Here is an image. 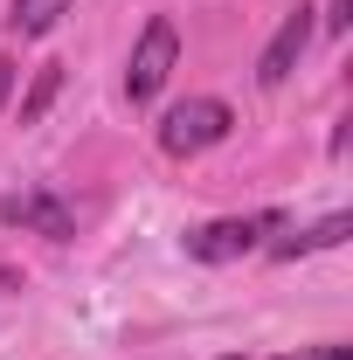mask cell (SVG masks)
<instances>
[{
    "mask_svg": "<svg viewBox=\"0 0 353 360\" xmlns=\"http://www.w3.org/2000/svg\"><path fill=\"white\" fill-rule=\"evenodd\" d=\"M174 63H180V28L167 14H153L146 35H139V49H132V70H125V97L132 104H153L167 90V77H174Z\"/></svg>",
    "mask_w": 353,
    "mask_h": 360,
    "instance_id": "cell-1",
    "label": "cell"
},
{
    "mask_svg": "<svg viewBox=\"0 0 353 360\" xmlns=\"http://www.w3.org/2000/svg\"><path fill=\"white\" fill-rule=\"evenodd\" d=\"M222 139H229V104H222V97H187V104H174V111L160 118V146H167L174 160H194V153H208Z\"/></svg>",
    "mask_w": 353,
    "mask_h": 360,
    "instance_id": "cell-2",
    "label": "cell"
},
{
    "mask_svg": "<svg viewBox=\"0 0 353 360\" xmlns=\"http://www.w3.org/2000/svg\"><path fill=\"white\" fill-rule=\"evenodd\" d=\"M277 215H222V222H201L187 229V257H201V264H229V257H250L257 243H264Z\"/></svg>",
    "mask_w": 353,
    "mask_h": 360,
    "instance_id": "cell-3",
    "label": "cell"
},
{
    "mask_svg": "<svg viewBox=\"0 0 353 360\" xmlns=\"http://www.w3.org/2000/svg\"><path fill=\"white\" fill-rule=\"evenodd\" d=\"M0 222H14V229H35V236H49V243H63L70 236V208L49 194V187H21V194H0Z\"/></svg>",
    "mask_w": 353,
    "mask_h": 360,
    "instance_id": "cell-4",
    "label": "cell"
},
{
    "mask_svg": "<svg viewBox=\"0 0 353 360\" xmlns=\"http://www.w3.org/2000/svg\"><path fill=\"white\" fill-rule=\"evenodd\" d=\"M312 49V7H298V14H284V28L270 35V49H264V63H257V84H284L291 70H298V56Z\"/></svg>",
    "mask_w": 353,
    "mask_h": 360,
    "instance_id": "cell-5",
    "label": "cell"
},
{
    "mask_svg": "<svg viewBox=\"0 0 353 360\" xmlns=\"http://www.w3.org/2000/svg\"><path fill=\"white\" fill-rule=\"evenodd\" d=\"M353 215H326L319 229H298V236H284L277 243V264H298V257H312V250H333V243H347Z\"/></svg>",
    "mask_w": 353,
    "mask_h": 360,
    "instance_id": "cell-6",
    "label": "cell"
},
{
    "mask_svg": "<svg viewBox=\"0 0 353 360\" xmlns=\"http://www.w3.org/2000/svg\"><path fill=\"white\" fill-rule=\"evenodd\" d=\"M63 7H70V0H14V7H7V28H14V35H49V28L63 21Z\"/></svg>",
    "mask_w": 353,
    "mask_h": 360,
    "instance_id": "cell-7",
    "label": "cell"
},
{
    "mask_svg": "<svg viewBox=\"0 0 353 360\" xmlns=\"http://www.w3.org/2000/svg\"><path fill=\"white\" fill-rule=\"evenodd\" d=\"M56 84H63V63H42V77H35V97L21 104V118H42V104L56 97Z\"/></svg>",
    "mask_w": 353,
    "mask_h": 360,
    "instance_id": "cell-8",
    "label": "cell"
},
{
    "mask_svg": "<svg viewBox=\"0 0 353 360\" xmlns=\"http://www.w3.org/2000/svg\"><path fill=\"white\" fill-rule=\"evenodd\" d=\"M333 28H353V0H333Z\"/></svg>",
    "mask_w": 353,
    "mask_h": 360,
    "instance_id": "cell-9",
    "label": "cell"
},
{
    "mask_svg": "<svg viewBox=\"0 0 353 360\" xmlns=\"http://www.w3.org/2000/svg\"><path fill=\"white\" fill-rule=\"evenodd\" d=\"M7 90H14V63H0V104H7Z\"/></svg>",
    "mask_w": 353,
    "mask_h": 360,
    "instance_id": "cell-10",
    "label": "cell"
},
{
    "mask_svg": "<svg viewBox=\"0 0 353 360\" xmlns=\"http://www.w3.org/2000/svg\"><path fill=\"white\" fill-rule=\"evenodd\" d=\"M0 291H21V277H14L7 264H0Z\"/></svg>",
    "mask_w": 353,
    "mask_h": 360,
    "instance_id": "cell-11",
    "label": "cell"
},
{
    "mask_svg": "<svg viewBox=\"0 0 353 360\" xmlns=\"http://www.w3.org/2000/svg\"><path fill=\"white\" fill-rule=\"evenodd\" d=\"M229 360H243V354H229Z\"/></svg>",
    "mask_w": 353,
    "mask_h": 360,
    "instance_id": "cell-12",
    "label": "cell"
}]
</instances>
